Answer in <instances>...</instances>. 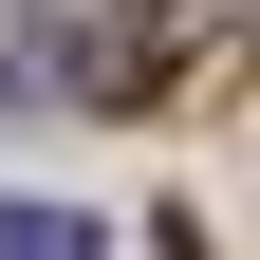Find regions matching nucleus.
Instances as JSON below:
<instances>
[{"label":"nucleus","mask_w":260,"mask_h":260,"mask_svg":"<svg viewBox=\"0 0 260 260\" xmlns=\"http://www.w3.org/2000/svg\"><path fill=\"white\" fill-rule=\"evenodd\" d=\"M0 260H93V223H56V205H0Z\"/></svg>","instance_id":"obj_1"}]
</instances>
